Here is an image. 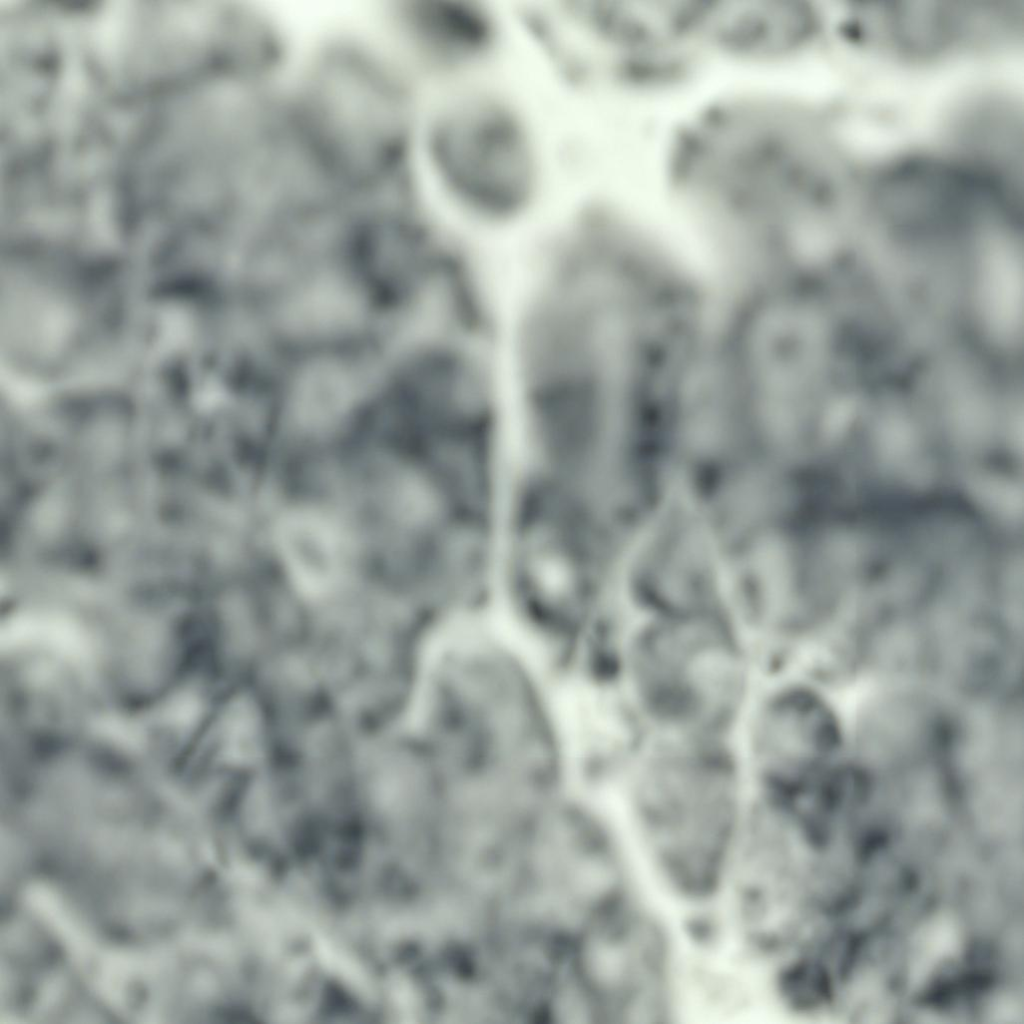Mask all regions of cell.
Segmentation results:
<instances>
[{"instance_id": "5b68a950", "label": "cell", "mask_w": 1024, "mask_h": 1024, "mask_svg": "<svg viewBox=\"0 0 1024 1024\" xmlns=\"http://www.w3.org/2000/svg\"><path fill=\"white\" fill-rule=\"evenodd\" d=\"M433 150L443 176L465 199L505 209L528 189L531 165L517 125L487 105L467 106L444 119Z\"/></svg>"}, {"instance_id": "ba28073f", "label": "cell", "mask_w": 1024, "mask_h": 1024, "mask_svg": "<svg viewBox=\"0 0 1024 1024\" xmlns=\"http://www.w3.org/2000/svg\"><path fill=\"white\" fill-rule=\"evenodd\" d=\"M283 557L293 581L308 597L329 593L339 582L344 544L338 532L314 514H296L280 529Z\"/></svg>"}, {"instance_id": "52a82bcc", "label": "cell", "mask_w": 1024, "mask_h": 1024, "mask_svg": "<svg viewBox=\"0 0 1024 1024\" xmlns=\"http://www.w3.org/2000/svg\"><path fill=\"white\" fill-rule=\"evenodd\" d=\"M872 39L907 55L927 56L976 38L977 20L971 3L938 1L892 2L864 10Z\"/></svg>"}, {"instance_id": "7a4b0ae2", "label": "cell", "mask_w": 1024, "mask_h": 1024, "mask_svg": "<svg viewBox=\"0 0 1024 1024\" xmlns=\"http://www.w3.org/2000/svg\"><path fill=\"white\" fill-rule=\"evenodd\" d=\"M626 789L635 830L660 878L688 899L713 894L732 869L745 825L729 772L675 744L637 764Z\"/></svg>"}, {"instance_id": "3957f363", "label": "cell", "mask_w": 1024, "mask_h": 1024, "mask_svg": "<svg viewBox=\"0 0 1024 1024\" xmlns=\"http://www.w3.org/2000/svg\"><path fill=\"white\" fill-rule=\"evenodd\" d=\"M627 681L634 700L673 732L715 724L735 708L744 687L736 646L700 621L653 625L628 644Z\"/></svg>"}, {"instance_id": "6da1fadb", "label": "cell", "mask_w": 1024, "mask_h": 1024, "mask_svg": "<svg viewBox=\"0 0 1024 1024\" xmlns=\"http://www.w3.org/2000/svg\"><path fill=\"white\" fill-rule=\"evenodd\" d=\"M409 723L459 782L542 781L570 761L561 697L538 660L495 630L461 632L436 647Z\"/></svg>"}, {"instance_id": "277c9868", "label": "cell", "mask_w": 1024, "mask_h": 1024, "mask_svg": "<svg viewBox=\"0 0 1024 1024\" xmlns=\"http://www.w3.org/2000/svg\"><path fill=\"white\" fill-rule=\"evenodd\" d=\"M744 732L749 763L778 787L804 789L836 772L840 728L826 701L808 688L780 685L765 693Z\"/></svg>"}, {"instance_id": "8992f818", "label": "cell", "mask_w": 1024, "mask_h": 1024, "mask_svg": "<svg viewBox=\"0 0 1024 1024\" xmlns=\"http://www.w3.org/2000/svg\"><path fill=\"white\" fill-rule=\"evenodd\" d=\"M926 691L896 686L868 701L854 728L862 772L883 779L946 759L954 723Z\"/></svg>"}]
</instances>
